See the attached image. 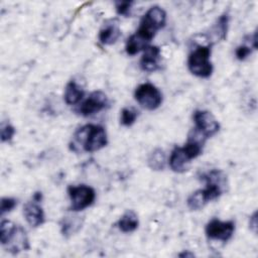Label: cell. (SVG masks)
I'll return each instance as SVG.
<instances>
[{
  "mask_svg": "<svg viewBox=\"0 0 258 258\" xmlns=\"http://www.w3.org/2000/svg\"><path fill=\"white\" fill-rule=\"evenodd\" d=\"M165 22V11L159 6L150 7L141 18L136 32L128 37L125 46L126 52L129 55H134L139 51L144 50L157 31L164 27Z\"/></svg>",
  "mask_w": 258,
  "mask_h": 258,
  "instance_id": "cell-1",
  "label": "cell"
},
{
  "mask_svg": "<svg viewBox=\"0 0 258 258\" xmlns=\"http://www.w3.org/2000/svg\"><path fill=\"white\" fill-rule=\"evenodd\" d=\"M201 179L205 181L206 187L192 192L186 201V205L191 211L203 209L209 202L221 197L227 189L226 174L220 169L204 172L201 175Z\"/></svg>",
  "mask_w": 258,
  "mask_h": 258,
  "instance_id": "cell-2",
  "label": "cell"
},
{
  "mask_svg": "<svg viewBox=\"0 0 258 258\" xmlns=\"http://www.w3.org/2000/svg\"><path fill=\"white\" fill-rule=\"evenodd\" d=\"M107 143V133L102 126L87 124L75 132L71 148L74 151L95 152L105 147Z\"/></svg>",
  "mask_w": 258,
  "mask_h": 258,
  "instance_id": "cell-3",
  "label": "cell"
},
{
  "mask_svg": "<svg viewBox=\"0 0 258 258\" xmlns=\"http://www.w3.org/2000/svg\"><path fill=\"white\" fill-rule=\"evenodd\" d=\"M0 242L13 254L29 249L28 239L23 228L8 220H3L0 224Z\"/></svg>",
  "mask_w": 258,
  "mask_h": 258,
  "instance_id": "cell-4",
  "label": "cell"
},
{
  "mask_svg": "<svg viewBox=\"0 0 258 258\" xmlns=\"http://www.w3.org/2000/svg\"><path fill=\"white\" fill-rule=\"evenodd\" d=\"M211 44H199L188 54V71L199 78H209L213 73L211 61Z\"/></svg>",
  "mask_w": 258,
  "mask_h": 258,
  "instance_id": "cell-5",
  "label": "cell"
},
{
  "mask_svg": "<svg viewBox=\"0 0 258 258\" xmlns=\"http://www.w3.org/2000/svg\"><path fill=\"white\" fill-rule=\"evenodd\" d=\"M68 195L71 200L70 210L79 212L87 209L93 205L96 199L95 189L86 184L70 185L68 187Z\"/></svg>",
  "mask_w": 258,
  "mask_h": 258,
  "instance_id": "cell-6",
  "label": "cell"
},
{
  "mask_svg": "<svg viewBox=\"0 0 258 258\" xmlns=\"http://www.w3.org/2000/svg\"><path fill=\"white\" fill-rule=\"evenodd\" d=\"M134 98L146 110H155L162 103V94L157 87L151 83L139 85L134 92Z\"/></svg>",
  "mask_w": 258,
  "mask_h": 258,
  "instance_id": "cell-7",
  "label": "cell"
},
{
  "mask_svg": "<svg viewBox=\"0 0 258 258\" xmlns=\"http://www.w3.org/2000/svg\"><path fill=\"white\" fill-rule=\"evenodd\" d=\"M192 119L195 122L194 130L206 140L220 130L218 120L207 110H196L192 114Z\"/></svg>",
  "mask_w": 258,
  "mask_h": 258,
  "instance_id": "cell-8",
  "label": "cell"
},
{
  "mask_svg": "<svg viewBox=\"0 0 258 258\" xmlns=\"http://www.w3.org/2000/svg\"><path fill=\"white\" fill-rule=\"evenodd\" d=\"M235 231V223L233 221H220L218 219L211 220L206 225V235L211 240L227 242L230 240Z\"/></svg>",
  "mask_w": 258,
  "mask_h": 258,
  "instance_id": "cell-9",
  "label": "cell"
},
{
  "mask_svg": "<svg viewBox=\"0 0 258 258\" xmlns=\"http://www.w3.org/2000/svg\"><path fill=\"white\" fill-rule=\"evenodd\" d=\"M108 104L109 101L106 94L101 91H95L80 105L77 112L84 117H89L105 109Z\"/></svg>",
  "mask_w": 258,
  "mask_h": 258,
  "instance_id": "cell-10",
  "label": "cell"
},
{
  "mask_svg": "<svg viewBox=\"0 0 258 258\" xmlns=\"http://www.w3.org/2000/svg\"><path fill=\"white\" fill-rule=\"evenodd\" d=\"M39 203V201H36L32 198L31 201L27 202L23 207V214L25 220L28 223V225L33 228L39 227L45 221L44 212L40 207Z\"/></svg>",
  "mask_w": 258,
  "mask_h": 258,
  "instance_id": "cell-11",
  "label": "cell"
},
{
  "mask_svg": "<svg viewBox=\"0 0 258 258\" xmlns=\"http://www.w3.org/2000/svg\"><path fill=\"white\" fill-rule=\"evenodd\" d=\"M160 48L156 45H148L143 50V55L140 59V67L144 72H155L160 68Z\"/></svg>",
  "mask_w": 258,
  "mask_h": 258,
  "instance_id": "cell-12",
  "label": "cell"
},
{
  "mask_svg": "<svg viewBox=\"0 0 258 258\" xmlns=\"http://www.w3.org/2000/svg\"><path fill=\"white\" fill-rule=\"evenodd\" d=\"M192 158L187 153L185 148L182 147H175L170 154L169 157V167L174 172H183L187 170L188 165Z\"/></svg>",
  "mask_w": 258,
  "mask_h": 258,
  "instance_id": "cell-13",
  "label": "cell"
},
{
  "mask_svg": "<svg viewBox=\"0 0 258 258\" xmlns=\"http://www.w3.org/2000/svg\"><path fill=\"white\" fill-rule=\"evenodd\" d=\"M121 35V30L119 25L115 22H108L104 24L99 32V40L102 44L111 45L115 43Z\"/></svg>",
  "mask_w": 258,
  "mask_h": 258,
  "instance_id": "cell-14",
  "label": "cell"
},
{
  "mask_svg": "<svg viewBox=\"0 0 258 258\" xmlns=\"http://www.w3.org/2000/svg\"><path fill=\"white\" fill-rule=\"evenodd\" d=\"M84 95V90L75 81H71L66 86L63 100L68 105H76L83 99Z\"/></svg>",
  "mask_w": 258,
  "mask_h": 258,
  "instance_id": "cell-15",
  "label": "cell"
},
{
  "mask_svg": "<svg viewBox=\"0 0 258 258\" xmlns=\"http://www.w3.org/2000/svg\"><path fill=\"white\" fill-rule=\"evenodd\" d=\"M139 225L138 217L133 211H127L125 212L121 218L119 219L117 226L123 233H131L134 232Z\"/></svg>",
  "mask_w": 258,
  "mask_h": 258,
  "instance_id": "cell-16",
  "label": "cell"
},
{
  "mask_svg": "<svg viewBox=\"0 0 258 258\" xmlns=\"http://www.w3.org/2000/svg\"><path fill=\"white\" fill-rule=\"evenodd\" d=\"M228 25H229V15L228 14H222L214 24V26L211 29V36L214 41H220L224 40L227 36L228 31Z\"/></svg>",
  "mask_w": 258,
  "mask_h": 258,
  "instance_id": "cell-17",
  "label": "cell"
},
{
  "mask_svg": "<svg viewBox=\"0 0 258 258\" xmlns=\"http://www.w3.org/2000/svg\"><path fill=\"white\" fill-rule=\"evenodd\" d=\"M83 225V220L80 217H64L60 221V232L64 237H70L77 233Z\"/></svg>",
  "mask_w": 258,
  "mask_h": 258,
  "instance_id": "cell-18",
  "label": "cell"
},
{
  "mask_svg": "<svg viewBox=\"0 0 258 258\" xmlns=\"http://www.w3.org/2000/svg\"><path fill=\"white\" fill-rule=\"evenodd\" d=\"M165 153L162 149L156 148L148 157V166L153 170H162L165 166Z\"/></svg>",
  "mask_w": 258,
  "mask_h": 258,
  "instance_id": "cell-19",
  "label": "cell"
},
{
  "mask_svg": "<svg viewBox=\"0 0 258 258\" xmlns=\"http://www.w3.org/2000/svg\"><path fill=\"white\" fill-rule=\"evenodd\" d=\"M138 116V112L133 108H123L121 111V124L124 126H131L134 124Z\"/></svg>",
  "mask_w": 258,
  "mask_h": 258,
  "instance_id": "cell-20",
  "label": "cell"
},
{
  "mask_svg": "<svg viewBox=\"0 0 258 258\" xmlns=\"http://www.w3.org/2000/svg\"><path fill=\"white\" fill-rule=\"evenodd\" d=\"M14 134H15V129H14V127L11 124H9V123H5V124L2 123L1 131H0L1 141L2 142L10 141Z\"/></svg>",
  "mask_w": 258,
  "mask_h": 258,
  "instance_id": "cell-21",
  "label": "cell"
},
{
  "mask_svg": "<svg viewBox=\"0 0 258 258\" xmlns=\"http://www.w3.org/2000/svg\"><path fill=\"white\" fill-rule=\"evenodd\" d=\"M133 2L132 1H117L115 2V8L119 15L128 17L130 15V10Z\"/></svg>",
  "mask_w": 258,
  "mask_h": 258,
  "instance_id": "cell-22",
  "label": "cell"
},
{
  "mask_svg": "<svg viewBox=\"0 0 258 258\" xmlns=\"http://www.w3.org/2000/svg\"><path fill=\"white\" fill-rule=\"evenodd\" d=\"M254 48L251 46V45H248V44H241L239 45L236 50H235V54H236V57L239 59V60H244L245 58H247L251 53H252V50Z\"/></svg>",
  "mask_w": 258,
  "mask_h": 258,
  "instance_id": "cell-23",
  "label": "cell"
},
{
  "mask_svg": "<svg viewBox=\"0 0 258 258\" xmlns=\"http://www.w3.org/2000/svg\"><path fill=\"white\" fill-rule=\"evenodd\" d=\"M17 205V201L13 198H2L1 199V206H0V212L1 215L12 211Z\"/></svg>",
  "mask_w": 258,
  "mask_h": 258,
  "instance_id": "cell-24",
  "label": "cell"
},
{
  "mask_svg": "<svg viewBox=\"0 0 258 258\" xmlns=\"http://www.w3.org/2000/svg\"><path fill=\"white\" fill-rule=\"evenodd\" d=\"M249 225H250V229L254 233H256L257 232V212H254V214L250 217Z\"/></svg>",
  "mask_w": 258,
  "mask_h": 258,
  "instance_id": "cell-25",
  "label": "cell"
},
{
  "mask_svg": "<svg viewBox=\"0 0 258 258\" xmlns=\"http://www.w3.org/2000/svg\"><path fill=\"white\" fill-rule=\"evenodd\" d=\"M179 256L180 257H184V256H190V257H192L194 256V254H191V253H181V254H179Z\"/></svg>",
  "mask_w": 258,
  "mask_h": 258,
  "instance_id": "cell-26",
  "label": "cell"
}]
</instances>
